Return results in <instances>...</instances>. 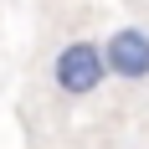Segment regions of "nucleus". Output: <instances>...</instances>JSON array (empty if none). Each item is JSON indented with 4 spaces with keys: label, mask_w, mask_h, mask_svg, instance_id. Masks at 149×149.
<instances>
[{
    "label": "nucleus",
    "mask_w": 149,
    "mask_h": 149,
    "mask_svg": "<svg viewBox=\"0 0 149 149\" xmlns=\"http://www.w3.org/2000/svg\"><path fill=\"white\" fill-rule=\"evenodd\" d=\"M103 77H108V57H103L98 41H67L57 52V62H52V82H57V93H67V98L98 93Z\"/></svg>",
    "instance_id": "nucleus-1"
},
{
    "label": "nucleus",
    "mask_w": 149,
    "mask_h": 149,
    "mask_svg": "<svg viewBox=\"0 0 149 149\" xmlns=\"http://www.w3.org/2000/svg\"><path fill=\"white\" fill-rule=\"evenodd\" d=\"M103 57H108V72H113V77L144 82V77H149V31L144 26H118L103 41Z\"/></svg>",
    "instance_id": "nucleus-2"
}]
</instances>
